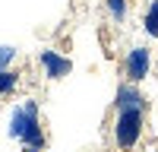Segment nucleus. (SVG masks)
Listing matches in <instances>:
<instances>
[{
    "label": "nucleus",
    "instance_id": "0eeeda50",
    "mask_svg": "<svg viewBox=\"0 0 158 152\" xmlns=\"http://www.w3.org/2000/svg\"><path fill=\"white\" fill-rule=\"evenodd\" d=\"M104 10H108V16L120 25V22H127V16H130V0H104Z\"/></svg>",
    "mask_w": 158,
    "mask_h": 152
},
{
    "label": "nucleus",
    "instance_id": "39448f33",
    "mask_svg": "<svg viewBox=\"0 0 158 152\" xmlns=\"http://www.w3.org/2000/svg\"><path fill=\"white\" fill-rule=\"evenodd\" d=\"M114 108H146V95L139 92V82H120L114 95Z\"/></svg>",
    "mask_w": 158,
    "mask_h": 152
},
{
    "label": "nucleus",
    "instance_id": "f03ea898",
    "mask_svg": "<svg viewBox=\"0 0 158 152\" xmlns=\"http://www.w3.org/2000/svg\"><path fill=\"white\" fill-rule=\"evenodd\" d=\"M146 130V108H114L111 139L117 152H133Z\"/></svg>",
    "mask_w": 158,
    "mask_h": 152
},
{
    "label": "nucleus",
    "instance_id": "7ed1b4c3",
    "mask_svg": "<svg viewBox=\"0 0 158 152\" xmlns=\"http://www.w3.org/2000/svg\"><path fill=\"white\" fill-rule=\"evenodd\" d=\"M123 73H127L130 82H142V79H149V73H152V51H149L146 44L130 48L127 57H123Z\"/></svg>",
    "mask_w": 158,
    "mask_h": 152
},
{
    "label": "nucleus",
    "instance_id": "1a4fd4ad",
    "mask_svg": "<svg viewBox=\"0 0 158 152\" xmlns=\"http://www.w3.org/2000/svg\"><path fill=\"white\" fill-rule=\"evenodd\" d=\"M13 57H16V51H13V48H0V70H3Z\"/></svg>",
    "mask_w": 158,
    "mask_h": 152
},
{
    "label": "nucleus",
    "instance_id": "20e7f679",
    "mask_svg": "<svg viewBox=\"0 0 158 152\" xmlns=\"http://www.w3.org/2000/svg\"><path fill=\"white\" fill-rule=\"evenodd\" d=\"M38 60H41L48 79H63V76L73 70V60L63 57V54H57V51H51V48H44L41 54H38Z\"/></svg>",
    "mask_w": 158,
    "mask_h": 152
},
{
    "label": "nucleus",
    "instance_id": "f257e3e1",
    "mask_svg": "<svg viewBox=\"0 0 158 152\" xmlns=\"http://www.w3.org/2000/svg\"><path fill=\"white\" fill-rule=\"evenodd\" d=\"M10 136L19 139L22 149H44L48 146V133H44V127H41V114H38V105H35L32 98H25L22 105L16 108Z\"/></svg>",
    "mask_w": 158,
    "mask_h": 152
},
{
    "label": "nucleus",
    "instance_id": "9d476101",
    "mask_svg": "<svg viewBox=\"0 0 158 152\" xmlns=\"http://www.w3.org/2000/svg\"><path fill=\"white\" fill-rule=\"evenodd\" d=\"M25 152H41V149H25Z\"/></svg>",
    "mask_w": 158,
    "mask_h": 152
},
{
    "label": "nucleus",
    "instance_id": "6e6552de",
    "mask_svg": "<svg viewBox=\"0 0 158 152\" xmlns=\"http://www.w3.org/2000/svg\"><path fill=\"white\" fill-rule=\"evenodd\" d=\"M142 29L149 38H158V0H149V10L142 16Z\"/></svg>",
    "mask_w": 158,
    "mask_h": 152
},
{
    "label": "nucleus",
    "instance_id": "423d86ee",
    "mask_svg": "<svg viewBox=\"0 0 158 152\" xmlns=\"http://www.w3.org/2000/svg\"><path fill=\"white\" fill-rule=\"evenodd\" d=\"M19 79H22V73H16V70H10V67H3V70H0V98H6V95H13V92H16Z\"/></svg>",
    "mask_w": 158,
    "mask_h": 152
}]
</instances>
